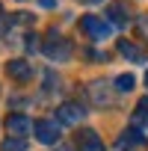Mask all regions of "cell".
<instances>
[{
	"label": "cell",
	"instance_id": "obj_1",
	"mask_svg": "<svg viewBox=\"0 0 148 151\" xmlns=\"http://www.w3.org/2000/svg\"><path fill=\"white\" fill-rule=\"evenodd\" d=\"M42 53H45L50 62H68L71 53H74V47H71V42H68L62 33L47 30V36H45V42H42Z\"/></svg>",
	"mask_w": 148,
	"mask_h": 151
},
{
	"label": "cell",
	"instance_id": "obj_2",
	"mask_svg": "<svg viewBox=\"0 0 148 151\" xmlns=\"http://www.w3.org/2000/svg\"><path fill=\"white\" fill-rule=\"evenodd\" d=\"M80 27H83V33H86L89 39H95V42H104V39L113 36V24H110L107 18H98V15H83V18H80Z\"/></svg>",
	"mask_w": 148,
	"mask_h": 151
},
{
	"label": "cell",
	"instance_id": "obj_3",
	"mask_svg": "<svg viewBox=\"0 0 148 151\" xmlns=\"http://www.w3.org/2000/svg\"><path fill=\"white\" fill-rule=\"evenodd\" d=\"M59 136H62L59 122H53V119H39L36 122V139L42 145H59Z\"/></svg>",
	"mask_w": 148,
	"mask_h": 151
},
{
	"label": "cell",
	"instance_id": "obj_4",
	"mask_svg": "<svg viewBox=\"0 0 148 151\" xmlns=\"http://www.w3.org/2000/svg\"><path fill=\"white\" fill-rule=\"evenodd\" d=\"M113 89H116V86H110L107 80H92V83L86 86V92H89V98H92V104H95V107H110V104H113V98H116V95H113Z\"/></svg>",
	"mask_w": 148,
	"mask_h": 151
},
{
	"label": "cell",
	"instance_id": "obj_5",
	"mask_svg": "<svg viewBox=\"0 0 148 151\" xmlns=\"http://www.w3.org/2000/svg\"><path fill=\"white\" fill-rule=\"evenodd\" d=\"M6 133L9 136H18V139H27L30 133H36V124L24 116V113H12L6 119Z\"/></svg>",
	"mask_w": 148,
	"mask_h": 151
},
{
	"label": "cell",
	"instance_id": "obj_6",
	"mask_svg": "<svg viewBox=\"0 0 148 151\" xmlns=\"http://www.w3.org/2000/svg\"><path fill=\"white\" fill-rule=\"evenodd\" d=\"M107 21L113 27H127L133 21V9L127 6V0H113L110 9H107Z\"/></svg>",
	"mask_w": 148,
	"mask_h": 151
},
{
	"label": "cell",
	"instance_id": "obj_7",
	"mask_svg": "<svg viewBox=\"0 0 148 151\" xmlns=\"http://www.w3.org/2000/svg\"><path fill=\"white\" fill-rule=\"evenodd\" d=\"M83 116H86V110L80 104H74V101H65V104L56 107V122L59 124H80Z\"/></svg>",
	"mask_w": 148,
	"mask_h": 151
},
{
	"label": "cell",
	"instance_id": "obj_8",
	"mask_svg": "<svg viewBox=\"0 0 148 151\" xmlns=\"http://www.w3.org/2000/svg\"><path fill=\"white\" fill-rule=\"evenodd\" d=\"M6 74L15 83H30L33 80V62H27V59H9L6 62Z\"/></svg>",
	"mask_w": 148,
	"mask_h": 151
},
{
	"label": "cell",
	"instance_id": "obj_9",
	"mask_svg": "<svg viewBox=\"0 0 148 151\" xmlns=\"http://www.w3.org/2000/svg\"><path fill=\"white\" fill-rule=\"evenodd\" d=\"M74 142H77L80 151H104V142H101V136L92 127H80L77 133H74Z\"/></svg>",
	"mask_w": 148,
	"mask_h": 151
},
{
	"label": "cell",
	"instance_id": "obj_10",
	"mask_svg": "<svg viewBox=\"0 0 148 151\" xmlns=\"http://www.w3.org/2000/svg\"><path fill=\"white\" fill-rule=\"evenodd\" d=\"M116 145H119V151H124V148H136V145H145V136H142L136 127H130V130H121V133H119Z\"/></svg>",
	"mask_w": 148,
	"mask_h": 151
},
{
	"label": "cell",
	"instance_id": "obj_11",
	"mask_svg": "<svg viewBox=\"0 0 148 151\" xmlns=\"http://www.w3.org/2000/svg\"><path fill=\"white\" fill-rule=\"evenodd\" d=\"M119 53L121 56H127L130 62H145V53L133 45V42H124V39H119Z\"/></svg>",
	"mask_w": 148,
	"mask_h": 151
},
{
	"label": "cell",
	"instance_id": "obj_12",
	"mask_svg": "<svg viewBox=\"0 0 148 151\" xmlns=\"http://www.w3.org/2000/svg\"><path fill=\"white\" fill-rule=\"evenodd\" d=\"M133 124L136 127H148V95L136 104V113H133Z\"/></svg>",
	"mask_w": 148,
	"mask_h": 151
},
{
	"label": "cell",
	"instance_id": "obj_13",
	"mask_svg": "<svg viewBox=\"0 0 148 151\" xmlns=\"http://www.w3.org/2000/svg\"><path fill=\"white\" fill-rule=\"evenodd\" d=\"M0 151H27V139H18V136H6L0 142Z\"/></svg>",
	"mask_w": 148,
	"mask_h": 151
},
{
	"label": "cell",
	"instance_id": "obj_14",
	"mask_svg": "<svg viewBox=\"0 0 148 151\" xmlns=\"http://www.w3.org/2000/svg\"><path fill=\"white\" fill-rule=\"evenodd\" d=\"M133 83H136L133 74H119V77H116V92H130Z\"/></svg>",
	"mask_w": 148,
	"mask_h": 151
},
{
	"label": "cell",
	"instance_id": "obj_15",
	"mask_svg": "<svg viewBox=\"0 0 148 151\" xmlns=\"http://www.w3.org/2000/svg\"><path fill=\"white\" fill-rule=\"evenodd\" d=\"M136 30H139V36H142V39H148V12L136 15Z\"/></svg>",
	"mask_w": 148,
	"mask_h": 151
},
{
	"label": "cell",
	"instance_id": "obj_16",
	"mask_svg": "<svg viewBox=\"0 0 148 151\" xmlns=\"http://www.w3.org/2000/svg\"><path fill=\"white\" fill-rule=\"evenodd\" d=\"M24 39H27V42H24V47H27V50H30V53H36V50H39V47H42V45H39V42H36V39H39V36H36V33H27V36H24Z\"/></svg>",
	"mask_w": 148,
	"mask_h": 151
},
{
	"label": "cell",
	"instance_id": "obj_17",
	"mask_svg": "<svg viewBox=\"0 0 148 151\" xmlns=\"http://www.w3.org/2000/svg\"><path fill=\"white\" fill-rule=\"evenodd\" d=\"M12 24H15V18H9V15H0V39H3V36L12 30Z\"/></svg>",
	"mask_w": 148,
	"mask_h": 151
},
{
	"label": "cell",
	"instance_id": "obj_18",
	"mask_svg": "<svg viewBox=\"0 0 148 151\" xmlns=\"http://www.w3.org/2000/svg\"><path fill=\"white\" fill-rule=\"evenodd\" d=\"M53 151H74V148H68V145H53Z\"/></svg>",
	"mask_w": 148,
	"mask_h": 151
},
{
	"label": "cell",
	"instance_id": "obj_19",
	"mask_svg": "<svg viewBox=\"0 0 148 151\" xmlns=\"http://www.w3.org/2000/svg\"><path fill=\"white\" fill-rule=\"evenodd\" d=\"M80 3H89V6H95V3H104V0H80Z\"/></svg>",
	"mask_w": 148,
	"mask_h": 151
},
{
	"label": "cell",
	"instance_id": "obj_20",
	"mask_svg": "<svg viewBox=\"0 0 148 151\" xmlns=\"http://www.w3.org/2000/svg\"><path fill=\"white\" fill-rule=\"evenodd\" d=\"M39 3H42V6H53V0H39Z\"/></svg>",
	"mask_w": 148,
	"mask_h": 151
},
{
	"label": "cell",
	"instance_id": "obj_21",
	"mask_svg": "<svg viewBox=\"0 0 148 151\" xmlns=\"http://www.w3.org/2000/svg\"><path fill=\"white\" fill-rule=\"evenodd\" d=\"M145 86H148V71H145Z\"/></svg>",
	"mask_w": 148,
	"mask_h": 151
},
{
	"label": "cell",
	"instance_id": "obj_22",
	"mask_svg": "<svg viewBox=\"0 0 148 151\" xmlns=\"http://www.w3.org/2000/svg\"><path fill=\"white\" fill-rule=\"evenodd\" d=\"M0 15H3V6H0Z\"/></svg>",
	"mask_w": 148,
	"mask_h": 151
}]
</instances>
